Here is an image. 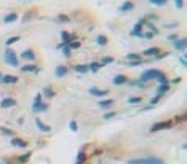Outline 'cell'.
<instances>
[{
  "label": "cell",
  "instance_id": "26",
  "mask_svg": "<svg viewBox=\"0 0 187 164\" xmlns=\"http://www.w3.org/2000/svg\"><path fill=\"white\" fill-rule=\"evenodd\" d=\"M32 156V153H30V151H27L26 154H23V156H19L18 158V161H19V163H26V161H29V158Z\"/></svg>",
  "mask_w": 187,
  "mask_h": 164
},
{
  "label": "cell",
  "instance_id": "32",
  "mask_svg": "<svg viewBox=\"0 0 187 164\" xmlns=\"http://www.w3.org/2000/svg\"><path fill=\"white\" fill-rule=\"evenodd\" d=\"M96 42H98V45H106V43H107V37L106 35H99L96 38Z\"/></svg>",
  "mask_w": 187,
  "mask_h": 164
},
{
  "label": "cell",
  "instance_id": "9",
  "mask_svg": "<svg viewBox=\"0 0 187 164\" xmlns=\"http://www.w3.org/2000/svg\"><path fill=\"white\" fill-rule=\"evenodd\" d=\"M35 124H37V128H39L42 132H50V131H51V126L45 124L40 118H35Z\"/></svg>",
  "mask_w": 187,
  "mask_h": 164
},
{
  "label": "cell",
  "instance_id": "22",
  "mask_svg": "<svg viewBox=\"0 0 187 164\" xmlns=\"http://www.w3.org/2000/svg\"><path fill=\"white\" fill-rule=\"evenodd\" d=\"M18 19V14L16 13H10V14H7V16H5L3 18V21H5V23H15V21H16Z\"/></svg>",
  "mask_w": 187,
  "mask_h": 164
},
{
  "label": "cell",
  "instance_id": "31",
  "mask_svg": "<svg viewBox=\"0 0 187 164\" xmlns=\"http://www.w3.org/2000/svg\"><path fill=\"white\" fill-rule=\"evenodd\" d=\"M85 159H87V154H85L83 150H82L80 153H78V156H77V159H75V161H77V163H83Z\"/></svg>",
  "mask_w": 187,
  "mask_h": 164
},
{
  "label": "cell",
  "instance_id": "47",
  "mask_svg": "<svg viewBox=\"0 0 187 164\" xmlns=\"http://www.w3.org/2000/svg\"><path fill=\"white\" fill-rule=\"evenodd\" d=\"M152 37H154V34H144V38H152Z\"/></svg>",
  "mask_w": 187,
  "mask_h": 164
},
{
  "label": "cell",
  "instance_id": "46",
  "mask_svg": "<svg viewBox=\"0 0 187 164\" xmlns=\"http://www.w3.org/2000/svg\"><path fill=\"white\" fill-rule=\"evenodd\" d=\"M145 19H147V21H149V19H157V16H155V14H149V16L145 18Z\"/></svg>",
  "mask_w": 187,
  "mask_h": 164
},
{
  "label": "cell",
  "instance_id": "38",
  "mask_svg": "<svg viewBox=\"0 0 187 164\" xmlns=\"http://www.w3.org/2000/svg\"><path fill=\"white\" fill-rule=\"evenodd\" d=\"M142 61H128V65L130 67H136V65H141Z\"/></svg>",
  "mask_w": 187,
  "mask_h": 164
},
{
  "label": "cell",
  "instance_id": "14",
  "mask_svg": "<svg viewBox=\"0 0 187 164\" xmlns=\"http://www.w3.org/2000/svg\"><path fill=\"white\" fill-rule=\"evenodd\" d=\"M168 91H170V84H160V86H158L157 88V96H165V94H166L168 93Z\"/></svg>",
  "mask_w": 187,
  "mask_h": 164
},
{
  "label": "cell",
  "instance_id": "51",
  "mask_svg": "<svg viewBox=\"0 0 187 164\" xmlns=\"http://www.w3.org/2000/svg\"><path fill=\"white\" fill-rule=\"evenodd\" d=\"M0 83H3V75L0 73Z\"/></svg>",
  "mask_w": 187,
  "mask_h": 164
},
{
  "label": "cell",
  "instance_id": "39",
  "mask_svg": "<svg viewBox=\"0 0 187 164\" xmlns=\"http://www.w3.org/2000/svg\"><path fill=\"white\" fill-rule=\"evenodd\" d=\"M69 48H80V42H71L69 43Z\"/></svg>",
  "mask_w": 187,
  "mask_h": 164
},
{
  "label": "cell",
  "instance_id": "28",
  "mask_svg": "<svg viewBox=\"0 0 187 164\" xmlns=\"http://www.w3.org/2000/svg\"><path fill=\"white\" fill-rule=\"evenodd\" d=\"M43 96H45V97H53V96H55V91H53L50 86H46V88H45V93H43Z\"/></svg>",
  "mask_w": 187,
  "mask_h": 164
},
{
  "label": "cell",
  "instance_id": "16",
  "mask_svg": "<svg viewBox=\"0 0 187 164\" xmlns=\"http://www.w3.org/2000/svg\"><path fill=\"white\" fill-rule=\"evenodd\" d=\"M21 56H23V59H26V61H34V59H35V53H34L32 49H26Z\"/></svg>",
  "mask_w": 187,
  "mask_h": 164
},
{
  "label": "cell",
  "instance_id": "40",
  "mask_svg": "<svg viewBox=\"0 0 187 164\" xmlns=\"http://www.w3.org/2000/svg\"><path fill=\"white\" fill-rule=\"evenodd\" d=\"M114 116H115V113L109 112V113H106V115H104V119H110V118H114Z\"/></svg>",
  "mask_w": 187,
  "mask_h": 164
},
{
  "label": "cell",
  "instance_id": "34",
  "mask_svg": "<svg viewBox=\"0 0 187 164\" xmlns=\"http://www.w3.org/2000/svg\"><path fill=\"white\" fill-rule=\"evenodd\" d=\"M62 53H64L66 58H71V48H69V45H64V46H62Z\"/></svg>",
  "mask_w": 187,
  "mask_h": 164
},
{
  "label": "cell",
  "instance_id": "2",
  "mask_svg": "<svg viewBox=\"0 0 187 164\" xmlns=\"http://www.w3.org/2000/svg\"><path fill=\"white\" fill-rule=\"evenodd\" d=\"M163 73V72L157 70V69H150V70H145L144 73L141 75V78H139V81H142V83H147V81L150 80H157L160 75Z\"/></svg>",
  "mask_w": 187,
  "mask_h": 164
},
{
  "label": "cell",
  "instance_id": "6",
  "mask_svg": "<svg viewBox=\"0 0 187 164\" xmlns=\"http://www.w3.org/2000/svg\"><path fill=\"white\" fill-rule=\"evenodd\" d=\"M16 105V100L13 99V97H5L2 102H0V107L2 108H11V107Z\"/></svg>",
  "mask_w": 187,
  "mask_h": 164
},
{
  "label": "cell",
  "instance_id": "24",
  "mask_svg": "<svg viewBox=\"0 0 187 164\" xmlns=\"http://www.w3.org/2000/svg\"><path fill=\"white\" fill-rule=\"evenodd\" d=\"M19 40H21V37H19V35H15V37H10V38H8L7 42H5V45H7V46H11V45H13V43L19 42Z\"/></svg>",
  "mask_w": 187,
  "mask_h": 164
},
{
  "label": "cell",
  "instance_id": "49",
  "mask_svg": "<svg viewBox=\"0 0 187 164\" xmlns=\"http://www.w3.org/2000/svg\"><path fill=\"white\" fill-rule=\"evenodd\" d=\"M168 29H173V27H177V24H166Z\"/></svg>",
  "mask_w": 187,
  "mask_h": 164
},
{
  "label": "cell",
  "instance_id": "48",
  "mask_svg": "<svg viewBox=\"0 0 187 164\" xmlns=\"http://www.w3.org/2000/svg\"><path fill=\"white\" fill-rule=\"evenodd\" d=\"M176 38H177V35H170V37H168V40H171V42H174Z\"/></svg>",
  "mask_w": 187,
  "mask_h": 164
},
{
  "label": "cell",
  "instance_id": "7",
  "mask_svg": "<svg viewBox=\"0 0 187 164\" xmlns=\"http://www.w3.org/2000/svg\"><path fill=\"white\" fill-rule=\"evenodd\" d=\"M186 46H187V40L186 38H176L174 40V48L179 49V51H186Z\"/></svg>",
  "mask_w": 187,
  "mask_h": 164
},
{
  "label": "cell",
  "instance_id": "18",
  "mask_svg": "<svg viewBox=\"0 0 187 164\" xmlns=\"http://www.w3.org/2000/svg\"><path fill=\"white\" fill-rule=\"evenodd\" d=\"M21 70H23V72H34V73H39L40 69H39V65H23Z\"/></svg>",
  "mask_w": 187,
  "mask_h": 164
},
{
  "label": "cell",
  "instance_id": "12",
  "mask_svg": "<svg viewBox=\"0 0 187 164\" xmlns=\"http://www.w3.org/2000/svg\"><path fill=\"white\" fill-rule=\"evenodd\" d=\"M160 53V48L158 46H154V48H147L144 51V56H147V58H155V56Z\"/></svg>",
  "mask_w": 187,
  "mask_h": 164
},
{
  "label": "cell",
  "instance_id": "30",
  "mask_svg": "<svg viewBox=\"0 0 187 164\" xmlns=\"http://www.w3.org/2000/svg\"><path fill=\"white\" fill-rule=\"evenodd\" d=\"M0 132H2V134H5V135H11V137L15 135V132L11 131V129H8V128H0Z\"/></svg>",
  "mask_w": 187,
  "mask_h": 164
},
{
  "label": "cell",
  "instance_id": "50",
  "mask_svg": "<svg viewBox=\"0 0 187 164\" xmlns=\"http://www.w3.org/2000/svg\"><path fill=\"white\" fill-rule=\"evenodd\" d=\"M181 80H182V78L177 77V78H174V80H173V83H181Z\"/></svg>",
  "mask_w": 187,
  "mask_h": 164
},
{
  "label": "cell",
  "instance_id": "19",
  "mask_svg": "<svg viewBox=\"0 0 187 164\" xmlns=\"http://www.w3.org/2000/svg\"><path fill=\"white\" fill-rule=\"evenodd\" d=\"M125 83H128V77H125V75H117L114 78V84H125Z\"/></svg>",
  "mask_w": 187,
  "mask_h": 164
},
{
  "label": "cell",
  "instance_id": "17",
  "mask_svg": "<svg viewBox=\"0 0 187 164\" xmlns=\"http://www.w3.org/2000/svg\"><path fill=\"white\" fill-rule=\"evenodd\" d=\"M3 83L5 84H15V83H18V77H15V75H5Z\"/></svg>",
  "mask_w": 187,
  "mask_h": 164
},
{
  "label": "cell",
  "instance_id": "11",
  "mask_svg": "<svg viewBox=\"0 0 187 164\" xmlns=\"http://www.w3.org/2000/svg\"><path fill=\"white\" fill-rule=\"evenodd\" d=\"M61 38H62V43H64V45H69L71 42H74V40H75V37L71 35L69 32H64V30H62V32H61Z\"/></svg>",
  "mask_w": 187,
  "mask_h": 164
},
{
  "label": "cell",
  "instance_id": "3",
  "mask_svg": "<svg viewBox=\"0 0 187 164\" xmlns=\"http://www.w3.org/2000/svg\"><path fill=\"white\" fill-rule=\"evenodd\" d=\"M3 58H5V62H7L8 65H11V67H18V65H19V59H18L16 53H15L13 49L8 48L7 51L3 53Z\"/></svg>",
  "mask_w": 187,
  "mask_h": 164
},
{
  "label": "cell",
  "instance_id": "27",
  "mask_svg": "<svg viewBox=\"0 0 187 164\" xmlns=\"http://www.w3.org/2000/svg\"><path fill=\"white\" fill-rule=\"evenodd\" d=\"M157 81H158V83H160V84H166V83H170V80H168V78H166V75H165V73H161L160 77L157 78Z\"/></svg>",
  "mask_w": 187,
  "mask_h": 164
},
{
  "label": "cell",
  "instance_id": "29",
  "mask_svg": "<svg viewBox=\"0 0 187 164\" xmlns=\"http://www.w3.org/2000/svg\"><path fill=\"white\" fill-rule=\"evenodd\" d=\"M114 62V58H110V56H107V58H103V61H101V65H107V64H112Z\"/></svg>",
  "mask_w": 187,
  "mask_h": 164
},
{
  "label": "cell",
  "instance_id": "8",
  "mask_svg": "<svg viewBox=\"0 0 187 164\" xmlns=\"http://www.w3.org/2000/svg\"><path fill=\"white\" fill-rule=\"evenodd\" d=\"M11 145H13V147H19V148H26V147H27V142L23 140V139H19V137H15V135H13V139H11Z\"/></svg>",
  "mask_w": 187,
  "mask_h": 164
},
{
  "label": "cell",
  "instance_id": "41",
  "mask_svg": "<svg viewBox=\"0 0 187 164\" xmlns=\"http://www.w3.org/2000/svg\"><path fill=\"white\" fill-rule=\"evenodd\" d=\"M158 100H160V96H155V97H154V99H150V105H152V107H154V105H155V104H157V102H158Z\"/></svg>",
  "mask_w": 187,
  "mask_h": 164
},
{
  "label": "cell",
  "instance_id": "44",
  "mask_svg": "<svg viewBox=\"0 0 187 164\" xmlns=\"http://www.w3.org/2000/svg\"><path fill=\"white\" fill-rule=\"evenodd\" d=\"M181 64H182L184 67H186V65H187V61H186V56H182V58H181Z\"/></svg>",
  "mask_w": 187,
  "mask_h": 164
},
{
  "label": "cell",
  "instance_id": "36",
  "mask_svg": "<svg viewBox=\"0 0 187 164\" xmlns=\"http://www.w3.org/2000/svg\"><path fill=\"white\" fill-rule=\"evenodd\" d=\"M139 102H142L141 97H130L128 99V104H139Z\"/></svg>",
  "mask_w": 187,
  "mask_h": 164
},
{
  "label": "cell",
  "instance_id": "35",
  "mask_svg": "<svg viewBox=\"0 0 187 164\" xmlns=\"http://www.w3.org/2000/svg\"><path fill=\"white\" fill-rule=\"evenodd\" d=\"M58 21H61V23H69V21H71V18L66 16V14H59V16H58Z\"/></svg>",
  "mask_w": 187,
  "mask_h": 164
},
{
  "label": "cell",
  "instance_id": "23",
  "mask_svg": "<svg viewBox=\"0 0 187 164\" xmlns=\"http://www.w3.org/2000/svg\"><path fill=\"white\" fill-rule=\"evenodd\" d=\"M126 59H128V61H142L141 54H136V53H128V54H126Z\"/></svg>",
  "mask_w": 187,
  "mask_h": 164
},
{
  "label": "cell",
  "instance_id": "20",
  "mask_svg": "<svg viewBox=\"0 0 187 164\" xmlns=\"http://www.w3.org/2000/svg\"><path fill=\"white\" fill-rule=\"evenodd\" d=\"M112 105H114V100L112 99H104V100H101V102H99V107H101V108H104V110L110 108Z\"/></svg>",
  "mask_w": 187,
  "mask_h": 164
},
{
  "label": "cell",
  "instance_id": "25",
  "mask_svg": "<svg viewBox=\"0 0 187 164\" xmlns=\"http://www.w3.org/2000/svg\"><path fill=\"white\" fill-rule=\"evenodd\" d=\"M88 67H90L91 72H98L103 65H101V62H91V64H88Z\"/></svg>",
  "mask_w": 187,
  "mask_h": 164
},
{
  "label": "cell",
  "instance_id": "37",
  "mask_svg": "<svg viewBox=\"0 0 187 164\" xmlns=\"http://www.w3.org/2000/svg\"><path fill=\"white\" fill-rule=\"evenodd\" d=\"M150 3H154V5H165L168 2V0H149Z\"/></svg>",
  "mask_w": 187,
  "mask_h": 164
},
{
  "label": "cell",
  "instance_id": "1",
  "mask_svg": "<svg viewBox=\"0 0 187 164\" xmlns=\"http://www.w3.org/2000/svg\"><path fill=\"white\" fill-rule=\"evenodd\" d=\"M130 164H163L165 159L157 156H149V158H133V159H128Z\"/></svg>",
  "mask_w": 187,
  "mask_h": 164
},
{
  "label": "cell",
  "instance_id": "4",
  "mask_svg": "<svg viewBox=\"0 0 187 164\" xmlns=\"http://www.w3.org/2000/svg\"><path fill=\"white\" fill-rule=\"evenodd\" d=\"M48 110V104L42 102V94H37L34 99V105H32V112H46Z\"/></svg>",
  "mask_w": 187,
  "mask_h": 164
},
{
  "label": "cell",
  "instance_id": "13",
  "mask_svg": "<svg viewBox=\"0 0 187 164\" xmlns=\"http://www.w3.org/2000/svg\"><path fill=\"white\" fill-rule=\"evenodd\" d=\"M55 75L58 78H62L64 75H67V67H64V65H58L55 70Z\"/></svg>",
  "mask_w": 187,
  "mask_h": 164
},
{
  "label": "cell",
  "instance_id": "42",
  "mask_svg": "<svg viewBox=\"0 0 187 164\" xmlns=\"http://www.w3.org/2000/svg\"><path fill=\"white\" fill-rule=\"evenodd\" d=\"M174 2H176V7H177V8H182V7H184V2H182V0H174Z\"/></svg>",
  "mask_w": 187,
  "mask_h": 164
},
{
  "label": "cell",
  "instance_id": "33",
  "mask_svg": "<svg viewBox=\"0 0 187 164\" xmlns=\"http://www.w3.org/2000/svg\"><path fill=\"white\" fill-rule=\"evenodd\" d=\"M69 129H71V131H74V132H77V131H78V124H77V121H74V119H72V121L69 123Z\"/></svg>",
  "mask_w": 187,
  "mask_h": 164
},
{
  "label": "cell",
  "instance_id": "21",
  "mask_svg": "<svg viewBox=\"0 0 187 164\" xmlns=\"http://www.w3.org/2000/svg\"><path fill=\"white\" fill-rule=\"evenodd\" d=\"M88 70H90L88 64H80V65H75V72H78V73H87Z\"/></svg>",
  "mask_w": 187,
  "mask_h": 164
},
{
  "label": "cell",
  "instance_id": "15",
  "mask_svg": "<svg viewBox=\"0 0 187 164\" xmlns=\"http://www.w3.org/2000/svg\"><path fill=\"white\" fill-rule=\"evenodd\" d=\"M133 8H134V3H133V2H125V3L118 8V11L120 13H125V11H130V10H133Z\"/></svg>",
  "mask_w": 187,
  "mask_h": 164
},
{
  "label": "cell",
  "instance_id": "45",
  "mask_svg": "<svg viewBox=\"0 0 187 164\" xmlns=\"http://www.w3.org/2000/svg\"><path fill=\"white\" fill-rule=\"evenodd\" d=\"M165 56H168V53H163V54H157L155 58H157V59H161V58H165Z\"/></svg>",
  "mask_w": 187,
  "mask_h": 164
},
{
  "label": "cell",
  "instance_id": "43",
  "mask_svg": "<svg viewBox=\"0 0 187 164\" xmlns=\"http://www.w3.org/2000/svg\"><path fill=\"white\" fill-rule=\"evenodd\" d=\"M184 119H186V116H176V119H174V121H176V123H179V121H184Z\"/></svg>",
  "mask_w": 187,
  "mask_h": 164
},
{
  "label": "cell",
  "instance_id": "10",
  "mask_svg": "<svg viewBox=\"0 0 187 164\" xmlns=\"http://www.w3.org/2000/svg\"><path fill=\"white\" fill-rule=\"evenodd\" d=\"M109 93L107 89H99V88H90V94L91 96H98V97H103Z\"/></svg>",
  "mask_w": 187,
  "mask_h": 164
},
{
  "label": "cell",
  "instance_id": "5",
  "mask_svg": "<svg viewBox=\"0 0 187 164\" xmlns=\"http://www.w3.org/2000/svg\"><path fill=\"white\" fill-rule=\"evenodd\" d=\"M171 126H173V121H160V123H155V124L150 128V132H158V131H163V129H170Z\"/></svg>",
  "mask_w": 187,
  "mask_h": 164
}]
</instances>
